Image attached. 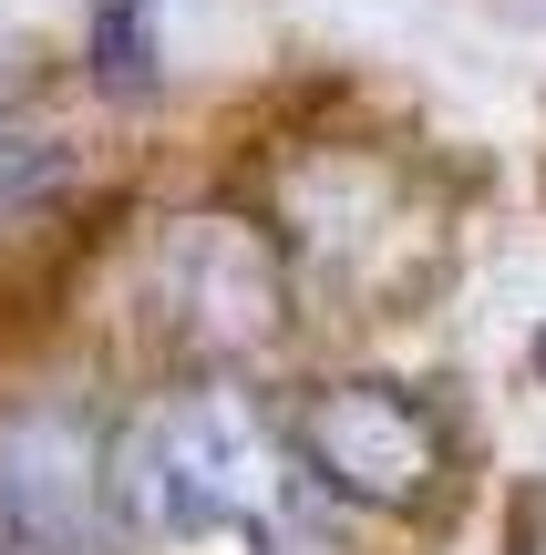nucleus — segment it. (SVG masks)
Returning <instances> with one entry per match:
<instances>
[{
  "mask_svg": "<svg viewBox=\"0 0 546 555\" xmlns=\"http://www.w3.org/2000/svg\"><path fill=\"white\" fill-rule=\"evenodd\" d=\"M103 525V442L73 401L0 422V555H82Z\"/></svg>",
  "mask_w": 546,
  "mask_h": 555,
  "instance_id": "obj_3",
  "label": "nucleus"
},
{
  "mask_svg": "<svg viewBox=\"0 0 546 555\" xmlns=\"http://www.w3.org/2000/svg\"><path fill=\"white\" fill-rule=\"evenodd\" d=\"M536 360H546V339H536Z\"/></svg>",
  "mask_w": 546,
  "mask_h": 555,
  "instance_id": "obj_5",
  "label": "nucleus"
},
{
  "mask_svg": "<svg viewBox=\"0 0 546 555\" xmlns=\"http://www.w3.org/2000/svg\"><path fill=\"white\" fill-rule=\"evenodd\" d=\"M289 442H300V474H320L330 494L371 504V515H412V504H433V483H444L433 422L412 412L403 391H382V380H330L300 412Z\"/></svg>",
  "mask_w": 546,
  "mask_h": 555,
  "instance_id": "obj_2",
  "label": "nucleus"
},
{
  "mask_svg": "<svg viewBox=\"0 0 546 555\" xmlns=\"http://www.w3.org/2000/svg\"><path fill=\"white\" fill-rule=\"evenodd\" d=\"M93 31H114V82H124V93H144V82H155V62H144V21L114 11V21H93Z\"/></svg>",
  "mask_w": 546,
  "mask_h": 555,
  "instance_id": "obj_4",
  "label": "nucleus"
},
{
  "mask_svg": "<svg viewBox=\"0 0 546 555\" xmlns=\"http://www.w3.org/2000/svg\"><path fill=\"white\" fill-rule=\"evenodd\" d=\"M103 504L124 515V535L144 545H289L309 555L320 525H309V483H300V442L258 412L227 380H196V391H165L155 412L124 422V442L103 453Z\"/></svg>",
  "mask_w": 546,
  "mask_h": 555,
  "instance_id": "obj_1",
  "label": "nucleus"
}]
</instances>
